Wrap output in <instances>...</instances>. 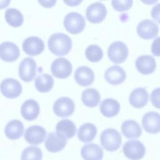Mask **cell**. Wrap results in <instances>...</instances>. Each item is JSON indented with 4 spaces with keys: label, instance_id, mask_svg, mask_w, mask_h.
I'll return each instance as SVG.
<instances>
[{
    "label": "cell",
    "instance_id": "1",
    "mask_svg": "<svg viewBox=\"0 0 160 160\" xmlns=\"http://www.w3.org/2000/svg\"><path fill=\"white\" fill-rule=\"evenodd\" d=\"M72 41L66 34L58 32L52 34L48 41L49 51L56 56H64L68 54L72 48Z\"/></svg>",
    "mask_w": 160,
    "mask_h": 160
},
{
    "label": "cell",
    "instance_id": "2",
    "mask_svg": "<svg viewBox=\"0 0 160 160\" xmlns=\"http://www.w3.org/2000/svg\"><path fill=\"white\" fill-rule=\"evenodd\" d=\"M100 141L104 149L108 151L112 152L120 148L122 139L118 131L112 128H108L102 132Z\"/></svg>",
    "mask_w": 160,
    "mask_h": 160
},
{
    "label": "cell",
    "instance_id": "3",
    "mask_svg": "<svg viewBox=\"0 0 160 160\" xmlns=\"http://www.w3.org/2000/svg\"><path fill=\"white\" fill-rule=\"evenodd\" d=\"M63 24L68 32L72 34H78L84 29L86 21L81 14L71 12L65 16Z\"/></svg>",
    "mask_w": 160,
    "mask_h": 160
},
{
    "label": "cell",
    "instance_id": "4",
    "mask_svg": "<svg viewBox=\"0 0 160 160\" xmlns=\"http://www.w3.org/2000/svg\"><path fill=\"white\" fill-rule=\"evenodd\" d=\"M124 156L131 160L141 159L146 152L144 145L138 140H129L125 142L122 148Z\"/></svg>",
    "mask_w": 160,
    "mask_h": 160
},
{
    "label": "cell",
    "instance_id": "5",
    "mask_svg": "<svg viewBox=\"0 0 160 160\" xmlns=\"http://www.w3.org/2000/svg\"><path fill=\"white\" fill-rule=\"evenodd\" d=\"M109 59L114 63L120 64L125 61L128 56V48L121 41H115L111 44L108 49Z\"/></svg>",
    "mask_w": 160,
    "mask_h": 160
},
{
    "label": "cell",
    "instance_id": "6",
    "mask_svg": "<svg viewBox=\"0 0 160 160\" xmlns=\"http://www.w3.org/2000/svg\"><path fill=\"white\" fill-rule=\"evenodd\" d=\"M51 71L54 77L59 79H66L71 74L72 66L69 60L64 58H59L52 62Z\"/></svg>",
    "mask_w": 160,
    "mask_h": 160
},
{
    "label": "cell",
    "instance_id": "7",
    "mask_svg": "<svg viewBox=\"0 0 160 160\" xmlns=\"http://www.w3.org/2000/svg\"><path fill=\"white\" fill-rule=\"evenodd\" d=\"M0 90L2 95L7 98L14 99L22 92V85L14 78H6L0 84Z\"/></svg>",
    "mask_w": 160,
    "mask_h": 160
},
{
    "label": "cell",
    "instance_id": "8",
    "mask_svg": "<svg viewBox=\"0 0 160 160\" xmlns=\"http://www.w3.org/2000/svg\"><path fill=\"white\" fill-rule=\"evenodd\" d=\"M108 11L106 7L101 2H96L89 5L86 11V18L92 24L102 22L106 17Z\"/></svg>",
    "mask_w": 160,
    "mask_h": 160
},
{
    "label": "cell",
    "instance_id": "9",
    "mask_svg": "<svg viewBox=\"0 0 160 160\" xmlns=\"http://www.w3.org/2000/svg\"><path fill=\"white\" fill-rule=\"evenodd\" d=\"M75 104L72 99L68 97L58 98L53 104V111L60 118H67L74 112Z\"/></svg>",
    "mask_w": 160,
    "mask_h": 160
},
{
    "label": "cell",
    "instance_id": "10",
    "mask_svg": "<svg viewBox=\"0 0 160 160\" xmlns=\"http://www.w3.org/2000/svg\"><path fill=\"white\" fill-rule=\"evenodd\" d=\"M36 62L31 58H24L19 64L18 72L19 78L25 82L32 81L36 74Z\"/></svg>",
    "mask_w": 160,
    "mask_h": 160
},
{
    "label": "cell",
    "instance_id": "11",
    "mask_svg": "<svg viewBox=\"0 0 160 160\" xmlns=\"http://www.w3.org/2000/svg\"><path fill=\"white\" fill-rule=\"evenodd\" d=\"M22 47L26 54L34 56L41 54L44 50L45 45L41 38L36 36H30L23 41Z\"/></svg>",
    "mask_w": 160,
    "mask_h": 160
},
{
    "label": "cell",
    "instance_id": "12",
    "mask_svg": "<svg viewBox=\"0 0 160 160\" xmlns=\"http://www.w3.org/2000/svg\"><path fill=\"white\" fill-rule=\"evenodd\" d=\"M158 26L149 19H144L137 26L138 35L144 39H152L158 34Z\"/></svg>",
    "mask_w": 160,
    "mask_h": 160
},
{
    "label": "cell",
    "instance_id": "13",
    "mask_svg": "<svg viewBox=\"0 0 160 160\" xmlns=\"http://www.w3.org/2000/svg\"><path fill=\"white\" fill-rule=\"evenodd\" d=\"M46 136L45 129L38 125H34L29 127L24 132V139L31 144L38 145L42 142Z\"/></svg>",
    "mask_w": 160,
    "mask_h": 160
},
{
    "label": "cell",
    "instance_id": "14",
    "mask_svg": "<svg viewBox=\"0 0 160 160\" xmlns=\"http://www.w3.org/2000/svg\"><path fill=\"white\" fill-rule=\"evenodd\" d=\"M20 54L18 46L9 41L3 42L0 44V58L8 62L16 61Z\"/></svg>",
    "mask_w": 160,
    "mask_h": 160
},
{
    "label": "cell",
    "instance_id": "15",
    "mask_svg": "<svg viewBox=\"0 0 160 160\" xmlns=\"http://www.w3.org/2000/svg\"><path fill=\"white\" fill-rule=\"evenodd\" d=\"M142 125L148 133L156 134L160 132V114L156 112H146L142 117Z\"/></svg>",
    "mask_w": 160,
    "mask_h": 160
},
{
    "label": "cell",
    "instance_id": "16",
    "mask_svg": "<svg viewBox=\"0 0 160 160\" xmlns=\"http://www.w3.org/2000/svg\"><path fill=\"white\" fill-rule=\"evenodd\" d=\"M137 70L142 74L147 75L152 73L156 68L155 59L150 55H142L135 61Z\"/></svg>",
    "mask_w": 160,
    "mask_h": 160
},
{
    "label": "cell",
    "instance_id": "17",
    "mask_svg": "<svg viewBox=\"0 0 160 160\" xmlns=\"http://www.w3.org/2000/svg\"><path fill=\"white\" fill-rule=\"evenodd\" d=\"M66 144L67 139L58 133L49 132L45 141V147L51 152H58L62 150Z\"/></svg>",
    "mask_w": 160,
    "mask_h": 160
},
{
    "label": "cell",
    "instance_id": "18",
    "mask_svg": "<svg viewBox=\"0 0 160 160\" xmlns=\"http://www.w3.org/2000/svg\"><path fill=\"white\" fill-rule=\"evenodd\" d=\"M75 81L80 86L86 87L90 86L94 81L93 71L89 67L82 66L78 68L74 75Z\"/></svg>",
    "mask_w": 160,
    "mask_h": 160
},
{
    "label": "cell",
    "instance_id": "19",
    "mask_svg": "<svg viewBox=\"0 0 160 160\" xmlns=\"http://www.w3.org/2000/svg\"><path fill=\"white\" fill-rule=\"evenodd\" d=\"M126 78L125 71L120 66L115 65L109 67L104 73L106 81L112 85H118L123 82Z\"/></svg>",
    "mask_w": 160,
    "mask_h": 160
},
{
    "label": "cell",
    "instance_id": "20",
    "mask_svg": "<svg viewBox=\"0 0 160 160\" xmlns=\"http://www.w3.org/2000/svg\"><path fill=\"white\" fill-rule=\"evenodd\" d=\"M40 112V107L38 102L34 99L25 101L21 108V114L22 118L27 121L36 119Z\"/></svg>",
    "mask_w": 160,
    "mask_h": 160
},
{
    "label": "cell",
    "instance_id": "21",
    "mask_svg": "<svg viewBox=\"0 0 160 160\" xmlns=\"http://www.w3.org/2000/svg\"><path fill=\"white\" fill-rule=\"evenodd\" d=\"M149 99V94L144 88H137L132 90L129 98L130 104L136 108H141L145 106Z\"/></svg>",
    "mask_w": 160,
    "mask_h": 160
},
{
    "label": "cell",
    "instance_id": "22",
    "mask_svg": "<svg viewBox=\"0 0 160 160\" xmlns=\"http://www.w3.org/2000/svg\"><path fill=\"white\" fill-rule=\"evenodd\" d=\"M81 154L84 160H102L103 158L102 149L94 143L83 146L81 149Z\"/></svg>",
    "mask_w": 160,
    "mask_h": 160
},
{
    "label": "cell",
    "instance_id": "23",
    "mask_svg": "<svg viewBox=\"0 0 160 160\" xmlns=\"http://www.w3.org/2000/svg\"><path fill=\"white\" fill-rule=\"evenodd\" d=\"M24 132V125L22 122L17 119L10 121L6 125L4 133L8 138L16 140L22 136Z\"/></svg>",
    "mask_w": 160,
    "mask_h": 160
},
{
    "label": "cell",
    "instance_id": "24",
    "mask_svg": "<svg viewBox=\"0 0 160 160\" xmlns=\"http://www.w3.org/2000/svg\"><path fill=\"white\" fill-rule=\"evenodd\" d=\"M122 134L128 139L139 138L142 133V129L139 124L134 120H126L121 125Z\"/></svg>",
    "mask_w": 160,
    "mask_h": 160
},
{
    "label": "cell",
    "instance_id": "25",
    "mask_svg": "<svg viewBox=\"0 0 160 160\" xmlns=\"http://www.w3.org/2000/svg\"><path fill=\"white\" fill-rule=\"evenodd\" d=\"M120 111V104L118 101L112 98H108L100 104V111L106 118L116 116Z\"/></svg>",
    "mask_w": 160,
    "mask_h": 160
},
{
    "label": "cell",
    "instance_id": "26",
    "mask_svg": "<svg viewBox=\"0 0 160 160\" xmlns=\"http://www.w3.org/2000/svg\"><path fill=\"white\" fill-rule=\"evenodd\" d=\"M56 131V133L66 139H71L74 137L76 134V127L72 121L65 119L57 123Z\"/></svg>",
    "mask_w": 160,
    "mask_h": 160
},
{
    "label": "cell",
    "instance_id": "27",
    "mask_svg": "<svg viewBox=\"0 0 160 160\" xmlns=\"http://www.w3.org/2000/svg\"><path fill=\"white\" fill-rule=\"evenodd\" d=\"M98 129L92 123H85L80 126L78 131V138L82 142H89L96 136Z\"/></svg>",
    "mask_w": 160,
    "mask_h": 160
},
{
    "label": "cell",
    "instance_id": "28",
    "mask_svg": "<svg viewBox=\"0 0 160 160\" xmlns=\"http://www.w3.org/2000/svg\"><path fill=\"white\" fill-rule=\"evenodd\" d=\"M81 101L85 106L89 108H94L100 102L101 96L96 89L88 88L82 92Z\"/></svg>",
    "mask_w": 160,
    "mask_h": 160
},
{
    "label": "cell",
    "instance_id": "29",
    "mask_svg": "<svg viewBox=\"0 0 160 160\" xmlns=\"http://www.w3.org/2000/svg\"><path fill=\"white\" fill-rule=\"evenodd\" d=\"M34 85L39 92H48L51 90L54 86L53 78L46 73L39 75L35 79Z\"/></svg>",
    "mask_w": 160,
    "mask_h": 160
},
{
    "label": "cell",
    "instance_id": "30",
    "mask_svg": "<svg viewBox=\"0 0 160 160\" xmlns=\"http://www.w3.org/2000/svg\"><path fill=\"white\" fill-rule=\"evenodd\" d=\"M4 17L8 24L14 28L20 27L24 21L22 14L15 8L8 9L5 12Z\"/></svg>",
    "mask_w": 160,
    "mask_h": 160
},
{
    "label": "cell",
    "instance_id": "31",
    "mask_svg": "<svg viewBox=\"0 0 160 160\" xmlns=\"http://www.w3.org/2000/svg\"><path fill=\"white\" fill-rule=\"evenodd\" d=\"M42 152L41 149L34 146H28L21 153V160H41Z\"/></svg>",
    "mask_w": 160,
    "mask_h": 160
},
{
    "label": "cell",
    "instance_id": "32",
    "mask_svg": "<svg viewBox=\"0 0 160 160\" xmlns=\"http://www.w3.org/2000/svg\"><path fill=\"white\" fill-rule=\"evenodd\" d=\"M85 55L88 61L92 62H96L102 59L103 57V52L99 46L92 44L89 45L86 48Z\"/></svg>",
    "mask_w": 160,
    "mask_h": 160
},
{
    "label": "cell",
    "instance_id": "33",
    "mask_svg": "<svg viewBox=\"0 0 160 160\" xmlns=\"http://www.w3.org/2000/svg\"><path fill=\"white\" fill-rule=\"evenodd\" d=\"M133 3V0H111L112 8L116 11L124 12L129 10Z\"/></svg>",
    "mask_w": 160,
    "mask_h": 160
},
{
    "label": "cell",
    "instance_id": "34",
    "mask_svg": "<svg viewBox=\"0 0 160 160\" xmlns=\"http://www.w3.org/2000/svg\"><path fill=\"white\" fill-rule=\"evenodd\" d=\"M150 99L152 105L155 108L160 109V88H156L152 91Z\"/></svg>",
    "mask_w": 160,
    "mask_h": 160
},
{
    "label": "cell",
    "instance_id": "35",
    "mask_svg": "<svg viewBox=\"0 0 160 160\" xmlns=\"http://www.w3.org/2000/svg\"><path fill=\"white\" fill-rule=\"evenodd\" d=\"M151 52L155 56H160V37H158L153 41L151 45Z\"/></svg>",
    "mask_w": 160,
    "mask_h": 160
},
{
    "label": "cell",
    "instance_id": "36",
    "mask_svg": "<svg viewBox=\"0 0 160 160\" xmlns=\"http://www.w3.org/2000/svg\"><path fill=\"white\" fill-rule=\"evenodd\" d=\"M152 18L160 24V3L156 4L151 12Z\"/></svg>",
    "mask_w": 160,
    "mask_h": 160
},
{
    "label": "cell",
    "instance_id": "37",
    "mask_svg": "<svg viewBox=\"0 0 160 160\" xmlns=\"http://www.w3.org/2000/svg\"><path fill=\"white\" fill-rule=\"evenodd\" d=\"M40 5L45 8H51L56 3L57 0H38Z\"/></svg>",
    "mask_w": 160,
    "mask_h": 160
},
{
    "label": "cell",
    "instance_id": "38",
    "mask_svg": "<svg viewBox=\"0 0 160 160\" xmlns=\"http://www.w3.org/2000/svg\"><path fill=\"white\" fill-rule=\"evenodd\" d=\"M83 0H63L64 2L69 6H77L79 5Z\"/></svg>",
    "mask_w": 160,
    "mask_h": 160
},
{
    "label": "cell",
    "instance_id": "39",
    "mask_svg": "<svg viewBox=\"0 0 160 160\" xmlns=\"http://www.w3.org/2000/svg\"><path fill=\"white\" fill-rule=\"evenodd\" d=\"M11 2V0H0V9L7 8Z\"/></svg>",
    "mask_w": 160,
    "mask_h": 160
},
{
    "label": "cell",
    "instance_id": "40",
    "mask_svg": "<svg viewBox=\"0 0 160 160\" xmlns=\"http://www.w3.org/2000/svg\"><path fill=\"white\" fill-rule=\"evenodd\" d=\"M144 4L147 5H151L156 3L158 0H141Z\"/></svg>",
    "mask_w": 160,
    "mask_h": 160
},
{
    "label": "cell",
    "instance_id": "41",
    "mask_svg": "<svg viewBox=\"0 0 160 160\" xmlns=\"http://www.w3.org/2000/svg\"><path fill=\"white\" fill-rule=\"evenodd\" d=\"M101 1H106V0H101Z\"/></svg>",
    "mask_w": 160,
    "mask_h": 160
}]
</instances>
